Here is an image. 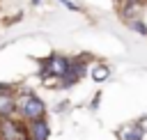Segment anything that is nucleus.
Listing matches in <instances>:
<instances>
[{
  "label": "nucleus",
  "instance_id": "5",
  "mask_svg": "<svg viewBox=\"0 0 147 140\" xmlns=\"http://www.w3.org/2000/svg\"><path fill=\"white\" fill-rule=\"evenodd\" d=\"M25 131H28V138L30 140H48L51 138V126H48V119L46 117L25 122Z\"/></svg>",
  "mask_w": 147,
  "mask_h": 140
},
{
  "label": "nucleus",
  "instance_id": "3",
  "mask_svg": "<svg viewBox=\"0 0 147 140\" xmlns=\"http://www.w3.org/2000/svg\"><path fill=\"white\" fill-rule=\"evenodd\" d=\"M90 69H87V55H80V57H71V64H69V69L64 71V76L57 80L60 83V87H71V85H76L85 73H87Z\"/></svg>",
  "mask_w": 147,
  "mask_h": 140
},
{
  "label": "nucleus",
  "instance_id": "14",
  "mask_svg": "<svg viewBox=\"0 0 147 140\" xmlns=\"http://www.w3.org/2000/svg\"><path fill=\"white\" fill-rule=\"evenodd\" d=\"M39 2H41V0H32V5H39Z\"/></svg>",
  "mask_w": 147,
  "mask_h": 140
},
{
  "label": "nucleus",
  "instance_id": "2",
  "mask_svg": "<svg viewBox=\"0 0 147 140\" xmlns=\"http://www.w3.org/2000/svg\"><path fill=\"white\" fill-rule=\"evenodd\" d=\"M69 64H71V57H67L62 53H51L48 57L39 60V78L41 80H48V78L60 80L64 76V71L69 69Z\"/></svg>",
  "mask_w": 147,
  "mask_h": 140
},
{
  "label": "nucleus",
  "instance_id": "9",
  "mask_svg": "<svg viewBox=\"0 0 147 140\" xmlns=\"http://www.w3.org/2000/svg\"><path fill=\"white\" fill-rule=\"evenodd\" d=\"M142 2H145V0H122V14H124V18H129V14L136 11Z\"/></svg>",
  "mask_w": 147,
  "mask_h": 140
},
{
  "label": "nucleus",
  "instance_id": "13",
  "mask_svg": "<svg viewBox=\"0 0 147 140\" xmlns=\"http://www.w3.org/2000/svg\"><path fill=\"white\" fill-rule=\"evenodd\" d=\"M99 99H101V94H96V96H94V101H92V108H96V106H99Z\"/></svg>",
  "mask_w": 147,
  "mask_h": 140
},
{
  "label": "nucleus",
  "instance_id": "4",
  "mask_svg": "<svg viewBox=\"0 0 147 140\" xmlns=\"http://www.w3.org/2000/svg\"><path fill=\"white\" fill-rule=\"evenodd\" d=\"M25 122L21 117H2L0 119V140H25Z\"/></svg>",
  "mask_w": 147,
  "mask_h": 140
},
{
  "label": "nucleus",
  "instance_id": "10",
  "mask_svg": "<svg viewBox=\"0 0 147 140\" xmlns=\"http://www.w3.org/2000/svg\"><path fill=\"white\" fill-rule=\"evenodd\" d=\"M126 23H129V28L136 30L138 34H145V37H147V25H145L140 18H126Z\"/></svg>",
  "mask_w": 147,
  "mask_h": 140
},
{
  "label": "nucleus",
  "instance_id": "7",
  "mask_svg": "<svg viewBox=\"0 0 147 140\" xmlns=\"http://www.w3.org/2000/svg\"><path fill=\"white\" fill-rule=\"evenodd\" d=\"M90 73H92V80L103 83V80L110 76V67H108V64H94V67L90 69Z\"/></svg>",
  "mask_w": 147,
  "mask_h": 140
},
{
  "label": "nucleus",
  "instance_id": "12",
  "mask_svg": "<svg viewBox=\"0 0 147 140\" xmlns=\"http://www.w3.org/2000/svg\"><path fill=\"white\" fill-rule=\"evenodd\" d=\"M60 2H62V5L67 7V9H71V11H78V7H76L74 2H69V0H60Z\"/></svg>",
  "mask_w": 147,
  "mask_h": 140
},
{
  "label": "nucleus",
  "instance_id": "15",
  "mask_svg": "<svg viewBox=\"0 0 147 140\" xmlns=\"http://www.w3.org/2000/svg\"><path fill=\"white\" fill-rule=\"evenodd\" d=\"M25 140H30V138H25Z\"/></svg>",
  "mask_w": 147,
  "mask_h": 140
},
{
  "label": "nucleus",
  "instance_id": "8",
  "mask_svg": "<svg viewBox=\"0 0 147 140\" xmlns=\"http://www.w3.org/2000/svg\"><path fill=\"white\" fill-rule=\"evenodd\" d=\"M142 135H145V126H140V124H133L131 129H126L122 133L124 140H142Z\"/></svg>",
  "mask_w": 147,
  "mask_h": 140
},
{
  "label": "nucleus",
  "instance_id": "11",
  "mask_svg": "<svg viewBox=\"0 0 147 140\" xmlns=\"http://www.w3.org/2000/svg\"><path fill=\"white\" fill-rule=\"evenodd\" d=\"M2 94H16L14 85H11V83H0V96H2Z\"/></svg>",
  "mask_w": 147,
  "mask_h": 140
},
{
  "label": "nucleus",
  "instance_id": "1",
  "mask_svg": "<svg viewBox=\"0 0 147 140\" xmlns=\"http://www.w3.org/2000/svg\"><path fill=\"white\" fill-rule=\"evenodd\" d=\"M16 115L23 122H32L39 117H46V103L30 90H23L16 99Z\"/></svg>",
  "mask_w": 147,
  "mask_h": 140
},
{
  "label": "nucleus",
  "instance_id": "6",
  "mask_svg": "<svg viewBox=\"0 0 147 140\" xmlns=\"http://www.w3.org/2000/svg\"><path fill=\"white\" fill-rule=\"evenodd\" d=\"M2 117H16V96L14 94L0 96V119Z\"/></svg>",
  "mask_w": 147,
  "mask_h": 140
}]
</instances>
